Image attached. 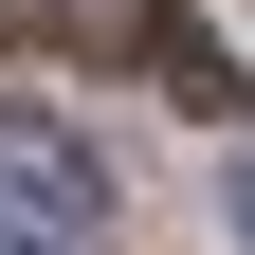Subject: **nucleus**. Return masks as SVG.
<instances>
[{
    "mask_svg": "<svg viewBox=\"0 0 255 255\" xmlns=\"http://www.w3.org/2000/svg\"><path fill=\"white\" fill-rule=\"evenodd\" d=\"M37 37L55 55H91V73H146V91H182V110H237V55L201 37V18H182V0H37Z\"/></svg>",
    "mask_w": 255,
    "mask_h": 255,
    "instance_id": "f257e3e1",
    "label": "nucleus"
},
{
    "mask_svg": "<svg viewBox=\"0 0 255 255\" xmlns=\"http://www.w3.org/2000/svg\"><path fill=\"white\" fill-rule=\"evenodd\" d=\"M0 219H37V237H91V219H110V164H91L73 128L0 110Z\"/></svg>",
    "mask_w": 255,
    "mask_h": 255,
    "instance_id": "f03ea898",
    "label": "nucleus"
},
{
    "mask_svg": "<svg viewBox=\"0 0 255 255\" xmlns=\"http://www.w3.org/2000/svg\"><path fill=\"white\" fill-rule=\"evenodd\" d=\"M0 255H91V237H37V219H0Z\"/></svg>",
    "mask_w": 255,
    "mask_h": 255,
    "instance_id": "7ed1b4c3",
    "label": "nucleus"
},
{
    "mask_svg": "<svg viewBox=\"0 0 255 255\" xmlns=\"http://www.w3.org/2000/svg\"><path fill=\"white\" fill-rule=\"evenodd\" d=\"M219 219H237V237H255V146H237V182H219Z\"/></svg>",
    "mask_w": 255,
    "mask_h": 255,
    "instance_id": "20e7f679",
    "label": "nucleus"
},
{
    "mask_svg": "<svg viewBox=\"0 0 255 255\" xmlns=\"http://www.w3.org/2000/svg\"><path fill=\"white\" fill-rule=\"evenodd\" d=\"M0 37H37V0H0Z\"/></svg>",
    "mask_w": 255,
    "mask_h": 255,
    "instance_id": "39448f33",
    "label": "nucleus"
}]
</instances>
